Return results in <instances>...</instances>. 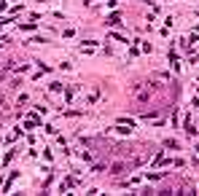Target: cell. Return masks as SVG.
Wrapping results in <instances>:
<instances>
[{"label":"cell","mask_w":199,"mask_h":196,"mask_svg":"<svg viewBox=\"0 0 199 196\" xmlns=\"http://www.w3.org/2000/svg\"><path fill=\"white\" fill-rule=\"evenodd\" d=\"M49 91H51V94H59V91H62V83H59V81H54V83L49 86Z\"/></svg>","instance_id":"6da1fadb"},{"label":"cell","mask_w":199,"mask_h":196,"mask_svg":"<svg viewBox=\"0 0 199 196\" xmlns=\"http://www.w3.org/2000/svg\"><path fill=\"white\" fill-rule=\"evenodd\" d=\"M0 8H5V0H0Z\"/></svg>","instance_id":"3957f363"},{"label":"cell","mask_w":199,"mask_h":196,"mask_svg":"<svg viewBox=\"0 0 199 196\" xmlns=\"http://www.w3.org/2000/svg\"><path fill=\"white\" fill-rule=\"evenodd\" d=\"M108 24H121V16H119V14H113V16H110V22H108Z\"/></svg>","instance_id":"7a4b0ae2"}]
</instances>
